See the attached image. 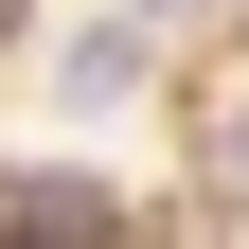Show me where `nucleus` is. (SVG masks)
I'll use <instances>...</instances> for the list:
<instances>
[{
    "label": "nucleus",
    "mask_w": 249,
    "mask_h": 249,
    "mask_svg": "<svg viewBox=\"0 0 249 249\" xmlns=\"http://www.w3.org/2000/svg\"><path fill=\"white\" fill-rule=\"evenodd\" d=\"M142 18H160V0H142Z\"/></svg>",
    "instance_id": "nucleus-3"
},
{
    "label": "nucleus",
    "mask_w": 249,
    "mask_h": 249,
    "mask_svg": "<svg viewBox=\"0 0 249 249\" xmlns=\"http://www.w3.org/2000/svg\"><path fill=\"white\" fill-rule=\"evenodd\" d=\"M231 160H249V107H231Z\"/></svg>",
    "instance_id": "nucleus-2"
},
{
    "label": "nucleus",
    "mask_w": 249,
    "mask_h": 249,
    "mask_svg": "<svg viewBox=\"0 0 249 249\" xmlns=\"http://www.w3.org/2000/svg\"><path fill=\"white\" fill-rule=\"evenodd\" d=\"M107 89H142V18H107V36H71V107H107Z\"/></svg>",
    "instance_id": "nucleus-1"
}]
</instances>
